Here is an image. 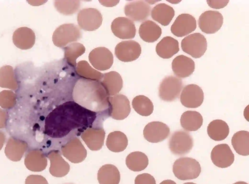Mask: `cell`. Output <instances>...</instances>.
Instances as JSON below:
<instances>
[{"label":"cell","instance_id":"d6986e66","mask_svg":"<svg viewBox=\"0 0 249 184\" xmlns=\"http://www.w3.org/2000/svg\"><path fill=\"white\" fill-rule=\"evenodd\" d=\"M150 11V6L143 0L128 2L124 8L125 15L132 21H144L149 16Z\"/></svg>","mask_w":249,"mask_h":184},{"label":"cell","instance_id":"ba28073f","mask_svg":"<svg viewBox=\"0 0 249 184\" xmlns=\"http://www.w3.org/2000/svg\"><path fill=\"white\" fill-rule=\"evenodd\" d=\"M103 17L97 9L87 8L80 11L77 15V22L82 29L93 31L98 29L102 23Z\"/></svg>","mask_w":249,"mask_h":184},{"label":"cell","instance_id":"60d3db41","mask_svg":"<svg viewBox=\"0 0 249 184\" xmlns=\"http://www.w3.org/2000/svg\"><path fill=\"white\" fill-rule=\"evenodd\" d=\"M16 99V94L12 91H2L0 92V106L4 109L11 108L15 106Z\"/></svg>","mask_w":249,"mask_h":184},{"label":"cell","instance_id":"b9f144b4","mask_svg":"<svg viewBox=\"0 0 249 184\" xmlns=\"http://www.w3.org/2000/svg\"><path fill=\"white\" fill-rule=\"evenodd\" d=\"M135 184H156V183L155 178L151 174L142 173L136 176Z\"/></svg>","mask_w":249,"mask_h":184},{"label":"cell","instance_id":"d590c367","mask_svg":"<svg viewBox=\"0 0 249 184\" xmlns=\"http://www.w3.org/2000/svg\"><path fill=\"white\" fill-rule=\"evenodd\" d=\"M64 59L72 67L76 66V59L85 52V46L81 43L73 42L64 47Z\"/></svg>","mask_w":249,"mask_h":184},{"label":"cell","instance_id":"bcb514c9","mask_svg":"<svg viewBox=\"0 0 249 184\" xmlns=\"http://www.w3.org/2000/svg\"><path fill=\"white\" fill-rule=\"evenodd\" d=\"M100 2L105 5V6H108V7H110V6H113L114 5H116L119 2V0H117V1H115V0H113V1H109V2H108V1H107V0H99Z\"/></svg>","mask_w":249,"mask_h":184},{"label":"cell","instance_id":"c3c4849f","mask_svg":"<svg viewBox=\"0 0 249 184\" xmlns=\"http://www.w3.org/2000/svg\"><path fill=\"white\" fill-rule=\"evenodd\" d=\"M160 184H176V183L171 180H166L161 182Z\"/></svg>","mask_w":249,"mask_h":184},{"label":"cell","instance_id":"f907efd6","mask_svg":"<svg viewBox=\"0 0 249 184\" xmlns=\"http://www.w3.org/2000/svg\"><path fill=\"white\" fill-rule=\"evenodd\" d=\"M183 184H196L192 183V182H188V183H185Z\"/></svg>","mask_w":249,"mask_h":184},{"label":"cell","instance_id":"7a4b0ae2","mask_svg":"<svg viewBox=\"0 0 249 184\" xmlns=\"http://www.w3.org/2000/svg\"><path fill=\"white\" fill-rule=\"evenodd\" d=\"M72 97L75 102L96 113L109 107L110 96L100 80L79 79L73 87Z\"/></svg>","mask_w":249,"mask_h":184},{"label":"cell","instance_id":"52a82bcc","mask_svg":"<svg viewBox=\"0 0 249 184\" xmlns=\"http://www.w3.org/2000/svg\"><path fill=\"white\" fill-rule=\"evenodd\" d=\"M193 146V139L189 133L183 131H175L169 141L171 152L175 155H182L188 153Z\"/></svg>","mask_w":249,"mask_h":184},{"label":"cell","instance_id":"603a6c76","mask_svg":"<svg viewBox=\"0 0 249 184\" xmlns=\"http://www.w3.org/2000/svg\"><path fill=\"white\" fill-rule=\"evenodd\" d=\"M24 164L29 170L39 172L46 169L47 166V159L41 150L34 149L30 150L26 154Z\"/></svg>","mask_w":249,"mask_h":184},{"label":"cell","instance_id":"f546056e","mask_svg":"<svg viewBox=\"0 0 249 184\" xmlns=\"http://www.w3.org/2000/svg\"><path fill=\"white\" fill-rule=\"evenodd\" d=\"M97 179L99 184H119L120 181V172L114 165L106 164L99 169Z\"/></svg>","mask_w":249,"mask_h":184},{"label":"cell","instance_id":"f6af8a7d","mask_svg":"<svg viewBox=\"0 0 249 184\" xmlns=\"http://www.w3.org/2000/svg\"><path fill=\"white\" fill-rule=\"evenodd\" d=\"M8 115L7 112L0 108V128L6 126Z\"/></svg>","mask_w":249,"mask_h":184},{"label":"cell","instance_id":"d6a6232c","mask_svg":"<svg viewBox=\"0 0 249 184\" xmlns=\"http://www.w3.org/2000/svg\"><path fill=\"white\" fill-rule=\"evenodd\" d=\"M128 139L126 135L121 131L110 133L107 136L106 145L111 151L115 153L122 152L126 148Z\"/></svg>","mask_w":249,"mask_h":184},{"label":"cell","instance_id":"4dcf8cb0","mask_svg":"<svg viewBox=\"0 0 249 184\" xmlns=\"http://www.w3.org/2000/svg\"><path fill=\"white\" fill-rule=\"evenodd\" d=\"M180 125L187 131H195L203 124V117L197 111L188 110L181 116Z\"/></svg>","mask_w":249,"mask_h":184},{"label":"cell","instance_id":"ac0fdd59","mask_svg":"<svg viewBox=\"0 0 249 184\" xmlns=\"http://www.w3.org/2000/svg\"><path fill=\"white\" fill-rule=\"evenodd\" d=\"M111 29L114 35L122 39H132L136 35V30L133 21L125 17L114 19L111 23Z\"/></svg>","mask_w":249,"mask_h":184},{"label":"cell","instance_id":"7dc6e473","mask_svg":"<svg viewBox=\"0 0 249 184\" xmlns=\"http://www.w3.org/2000/svg\"><path fill=\"white\" fill-rule=\"evenodd\" d=\"M5 141V136L4 133L0 131V151L2 149Z\"/></svg>","mask_w":249,"mask_h":184},{"label":"cell","instance_id":"2e32d148","mask_svg":"<svg viewBox=\"0 0 249 184\" xmlns=\"http://www.w3.org/2000/svg\"><path fill=\"white\" fill-rule=\"evenodd\" d=\"M211 158L216 166L226 168L233 163L234 155L229 146L223 143L214 147L211 152Z\"/></svg>","mask_w":249,"mask_h":184},{"label":"cell","instance_id":"5b68a950","mask_svg":"<svg viewBox=\"0 0 249 184\" xmlns=\"http://www.w3.org/2000/svg\"><path fill=\"white\" fill-rule=\"evenodd\" d=\"M182 50L194 58H199L205 53L207 47V40L200 33L191 34L181 42Z\"/></svg>","mask_w":249,"mask_h":184},{"label":"cell","instance_id":"ab89813d","mask_svg":"<svg viewBox=\"0 0 249 184\" xmlns=\"http://www.w3.org/2000/svg\"><path fill=\"white\" fill-rule=\"evenodd\" d=\"M54 6L57 11L65 15L74 14L80 5L79 0H55Z\"/></svg>","mask_w":249,"mask_h":184},{"label":"cell","instance_id":"8fae6325","mask_svg":"<svg viewBox=\"0 0 249 184\" xmlns=\"http://www.w3.org/2000/svg\"><path fill=\"white\" fill-rule=\"evenodd\" d=\"M223 17L217 11H207L203 13L198 19V26L201 31L207 34L214 33L222 27Z\"/></svg>","mask_w":249,"mask_h":184},{"label":"cell","instance_id":"f35d334b","mask_svg":"<svg viewBox=\"0 0 249 184\" xmlns=\"http://www.w3.org/2000/svg\"><path fill=\"white\" fill-rule=\"evenodd\" d=\"M77 75L83 78L101 81L104 74L92 68L86 61H79L76 66Z\"/></svg>","mask_w":249,"mask_h":184},{"label":"cell","instance_id":"8d00e7d4","mask_svg":"<svg viewBox=\"0 0 249 184\" xmlns=\"http://www.w3.org/2000/svg\"><path fill=\"white\" fill-rule=\"evenodd\" d=\"M133 108L139 114L143 116L151 115L154 110L152 101L147 97L140 95L135 97L132 102Z\"/></svg>","mask_w":249,"mask_h":184},{"label":"cell","instance_id":"cb8c5ba5","mask_svg":"<svg viewBox=\"0 0 249 184\" xmlns=\"http://www.w3.org/2000/svg\"><path fill=\"white\" fill-rule=\"evenodd\" d=\"M36 36L33 31L27 27L17 29L13 35V42L18 48L26 50L32 48L35 44Z\"/></svg>","mask_w":249,"mask_h":184},{"label":"cell","instance_id":"e0dca14e","mask_svg":"<svg viewBox=\"0 0 249 184\" xmlns=\"http://www.w3.org/2000/svg\"><path fill=\"white\" fill-rule=\"evenodd\" d=\"M196 28L195 18L188 14L179 15L171 27V32L176 36L181 37L194 31Z\"/></svg>","mask_w":249,"mask_h":184},{"label":"cell","instance_id":"ee69618b","mask_svg":"<svg viewBox=\"0 0 249 184\" xmlns=\"http://www.w3.org/2000/svg\"><path fill=\"white\" fill-rule=\"evenodd\" d=\"M229 0H207L209 6L213 8L220 9L225 7Z\"/></svg>","mask_w":249,"mask_h":184},{"label":"cell","instance_id":"7c38bea8","mask_svg":"<svg viewBox=\"0 0 249 184\" xmlns=\"http://www.w3.org/2000/svg\"><path fill=\"white\" fill-rule=\"evenodd\" d=\"M140 45L134 40L122 41L115 48V54L121 61L129 62L137 59L141 54Z\"/></svg>","mask_w":249,"mask_h":184},{"label":"cell","instance_id":"9a60e30c","mask_svg":"<svg viewBox=\"0 0 249 184\" xmlns=\"http://www.w3.org/2000/svg\"><path fill=\"white\" fill-rule=\"evenodd\" d=\"M143 134L144 138L151 143H158L165 139L170 134V128L160 122H152L144 127Z\"/></svg>","mask_w":249,"mask_h":184},{"label":"cell","instance_id":"816d5d0a","mask_svg":"<svg viewBox=\"0 0 249 184\" xmlns=\"http://www.w3.org/2000/svg\"></svg>","mask_w":249,"mask_h":184},{"label":"cell","instance_id":"681fc988","mask_svg":"<svg viewBox=\"0 0 249 184\" xmlns=\"http://www.w3.org/2000/svg\"><path fill=\"white\" fill-rule=\"evenodd\" d=\"M233 184H248L245 182H237L234 183Z\"/></svg>","mask_w":249,"mask_h":184},{"label":"cell","instance_id":"1f68e13d","mask_svg":"<svg viewBox=\"0 0 249 184\" xmlns=\"http://www.w3.org/2000/svg\"><path fill=\"white\" fill-rule=\"evenodd\" d=\"M230 132L228 124L222 120L212 121L207 126V133L209 137L215 141L225 139Z\"/></svg>","mask_w":249,"mask_h":184},{"label":"cell","instance_id":"4fadbf2b","mask_svg":"<svg viewBox=\"0 0 249 184\" xmlns=\"http://www.w3.org/2000/svg\"><path fill=\"white\" fill-rule=\"evenodd\" d=\"M180 102L188 108H197L200 106L204 100V93L202 89L196 84L185 86L180 96Z\"/></svg>","mask_w":249,"mask_h":184},{"label":"cell","instance_id":"9c48e42d","mask_svg":"<svg viewBox=\"0 0 249 184\" xmlns=\"http://www.w3.org/2000/svg\"><path fill=\"white\" fill-rule=\"evenodd\" d=\"M62 155L70 162L79 163L85 160L87 156V150L78 138L70 139L61 147Z\"/></svg>","mask_w":249,"mask_h":184},{"label":"cell","instance_id":"5bb4252c","mask_svg":"<svg viewBox=\"0 0 249 184\" xmlns=\"http://www.w3.org/2000/svg\"><path fill=\"white\" fill-rule=\"evenodd\" d=\"M89 60L94 68L100 71H105L112 66L113 56L111 52L107 48L98 47L90 51Z\"/></svg>","mask_w":249,"mask_h":184},{"label":"cell","instance_id":"4316f807","mask_svg":"<svg viewBox=\"0 0 249 184\" xmlns=\"http://www.w3.org/2000/svg\"><path fill=\"white\" fill-rule=\"evenodd\" d=\"M179 50L177 40L171 36L163 37L157 45V54L163 59H169Z\"/></svg>","mask_w":249,"mask_h":184},{"label":"cell","instance_id":"74e56055","mask_svg":"<svg viewBox=\"0 0 249 184\" xmlns=\"http://www.w3.org/2000/svg\"><path fill=\"white\" fill-rule=\"evenodd\" d=\"M0 87L13 90L18 87L13 68L10 65H5L0 68Z\"/></svg>","mask_w":249,"mask_h":184},{"label":"cell","instance_id":"6da1fadb","mask_svg":"<svg viewBox=\"0 0 249 184\" xmlns=\"http://www.w3.org/2000/svg\"><path fill=\"white\" fill-rule=\"evenodd\" d=\"M96 118V112L74 101H67L56 107L47 116L44 132L54 138L65 137L76 130L81 134L91 127Z\"/></svg>","mask_w":249,"mask_h":184},{"label":"cell","instance_id":"83f0119b","mask_svg":"<svg viewBox=\"0 0 249 184\" xmlns=\"http://www.w3.org/2000/svg\"><path fill=\"white\" fill-rule=\"evenodd\" d=\"M161 29L155 22L150 20L143 22L140 25L139 33L141 39L148 43L157 41L161 34Z\"/></svg>","mask_w":249,"mask_h":184},{"label":"cell","instance_id":"8992f818","mask_svg":"<svg viewBox=\"0 0 249 184\" xmlns=\"http://www.w3.org/2000/svg\"><path fill=\"white\" fill-rule=\"evenodd\" d=\"M182 86L183 84L181 79L172 76L166 77L160 85L159 97L165 101H173L178 97Z\"/></svg>","mask_w":249,"mask_h":184},{"label":"cell","instance_id":"484cf974","mask_svg":"<svg viewBox=\"0 0 249 184\" xmlns=\"http://www.w3.org/2000/svg\"><path fill=\"white\" fill-rule=\"evenodd\" d=\"M101 82L110 97L119 92L123 85L121 76L116 71L104 74Z\"/></svg>","mask_w":249,"mask_h":184},{"label":"cell","instance_id":"277c9868","mask_svg":"<svg viewBox=\"0 0 249 184\" xmlns=\"http://www.w3.org/2000/svg\"><path fill=\"white\" fill-rule=\"evenodd\" d=\"M82 37L79 28L72 23L60 25L53 32L52 40L53 44L63 47L70 43L78 41Z\"/></svg>","mask_w":249,"mask_h":184},{"label":"cell","instance_id":"30bf717a","mask_svg":"<svg viewBox=\"0 0 249 184\" xmlns=\"http://www.w3.org/2000/svg\"><path fill=\"white\" fill-rule=\"evenodd\" d=\"M109 114L113 119L121 120L126 118L131 111L128 99L123 94H116L109 98Z\"/></svg>","mask_w":249,"mask_h":184},{"label":"cell","instance_id":"44dd1931","mask_svg":"<svg viewBox=\"0 0 249 184\" xmlns=\"http://www.w3.org/2000/svg\"><path fill=\"white\" fill-rule=\"evenodd\" d=\"M50 161V173L56 177H62L66 175L70 171V165L62 158L58 150H52L47 154Z\"/></svg>","mask_w":249,"mask_h":184},{"label":"cell","instance_id":"e575fe53","mask_svg":"<svg viewBox=\"0 0 249 184\" xmlns=\"http://www.w3.org/2000/svg\"><path fill=\"white\" fill-rule=\"evenodd\" d=\"M127 168L133 171H140L144 170L148 165L147 155L139 151L129 153L125 159Z\"/></svg>","mask_w":249,"mask_h":184},{"label":"cell","instance_id":"7bdbcfd3","mask_svg":"<svg viewBox=\"0 0 249 184\" xmlns=\"http://www.w3.org/2000/svg\"><path fill=\"white\" fill-rule=\"evenodd\" d=\"M25 184H48L45 177L40 175H30L25 180Z\"/></svg>","mask_w":249,"mask_h":184},{"label":"cell","instance_id":"7402d4cb","mask_svg":"<svg viewBox=\"0 0 249 184\" xmlns=\"http://www.w3.org/2000/svg\"><path fill=\"white\" fill-rule=\"evenodd\" d=\"M174 74L180 78H185L191 76L195 68L194 61L189 57L180 55L174 59L172 62Z\"/></svg>","mask_w":249,"mask_h":184},{"label":"cell","instance_id":"d4e9b609","mask_svg":"<svg viewBox=\"0 0 249 184\" xmlns=\"http://www.w3.org/2000/svg\"><path fill=\"white\" fill-rule=\"evenodd\" d=\"M28 148L27 143L16 137H10L5 148V154L7 157L13 161L21 160Z\"/></svg>","mask_w":249,"mask_h":184},{"label":"cell","instance_id":"ffe728a7","mask_svg":"<svg viewBox=\"0 0 249 184\" xmlns=\"http://www.w3.org/2000/svg\"><path fill=\"white\" fill-rule=\"evenodd\" d=\"M105 132L102 128L89 127L81 134V138L92 151L99 150L104 144Z\"/></svg>","mask_w":249,"mask_h":184},{"label":"cell","instance_id":"836d02e7","mask_svg":"<svg viewBox=\"0 0 249 184\" xmlns=\"http://www.w3.org/2000/svg\"><path fill=\"white\" fill-rule=\"evenodd\" d=\"M231 144L235 152L240 155L249 154V132L242 130L235 133L231 138Z\"/></svg>","mask_w":249,"mask_h":184},{"label":"cell","instance_id":"3957f363","mask_svg":"<svg viewBox=\"0 0 249 184\" xmlns=\"http://www.w3.org/2000/svg\"><path fill=\"white\" fill-rule=\"evenodd\" d=\"M173 172L180 180H193L199 175L201 167L199 162L194 158L183 157L174 162Z\"/></svg>","mask_w":249,"mask_h":184},{"label":"cell","instance_id":"f1b7e54d","mask_svg":"<svg viewBox=\"0 0 249 184\" xmlns=\"http://www.w3.org/2000/svg\"><path fill=\"white\" fill-rule=\"evenodd\" d=\"M175 15L174 9L165 3H159L155 6L151 11V17L153 20L162 26H167Z\"/></svg>","mask_w":249,"mask_h":184}]
</instances>
